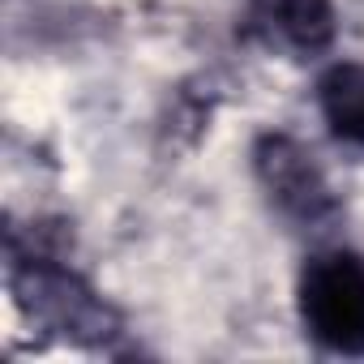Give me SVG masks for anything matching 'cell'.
<instances>
[{
  "label": "cell",
  "instance_id": "cell-4",
  "mask_svg": "<svg viewBox=\"0 0 364 364\" xmlns=\"http://www.w3.org/2000/svg\"><path fill=\"white\" fill-rule=\"evenodd\" d=\"M249 26L296 56H313L334 39V5L330 0H249Z\"/></svg>",
  "mask_w": 364,
  "mask_h": 364
},
{
  "label": "cell",
  "instance_id": "cell-5",
  "mask_svg": "<svg viewBox=\"0 0 364 364\" xmlns=\"http://www.w3.org/2000/svg\"><path fill=\"white\" fill-rule=\"evenodd\" d=\"M317 107L334 137L364 146V65L355 60L330 65L317 82Z\"/></svg>",
  "mask_w": 364,
  "mask_h": 364
},
{
  "label": "cell",
  "instance_id": "cell-3",
  "mask_svg": "<svg viewBox=\"0 0 364 364\" xmlns=\"http://www.w3.org/2000/svg\"><path fill=\"white\" fill-rule=\"evenodd\" d=\"M253 171L257 185L266 189L270 206L279 215H287L291 223H321L334 215V189L317 163V154L287 137V133H266L253 146Z\"/></svg>",
  "mask_w": 364,
  "mask_h": 364
},
{
  "label": "cell",
  "instance_id": "cell-2",
  "mask_svg": "<svg viewBox=\"0 0 364 364\" xmlns=\"http://www.w3.org/2000/svg\"><path fill=\"white\" fill-rule=\"evenodd\" d=\"M14 304L22 317L43 321L48 330H60L82 343H103L107 334H116L112 309L77 274H69L60 262L43 253H31L14 270Z\"/></svg>",
  "mask_w": 364,
  "mask_h": 364
},
{
  "label": "cell",
  "instance_id": "cell-1",
  "mask_svg": "<svg viewBox=\"0 0 364 364\" xmlns=\"http://www.w3.org/2000/svg\"><path fill=\"white\" fill-rule=\"evenodd\" d=\"M304 330L338 355H364V262L355 253H317L300 274Z\"/></svg>",
  "mask_w": 364,
  "mask_h": 364
}]
</instances>
